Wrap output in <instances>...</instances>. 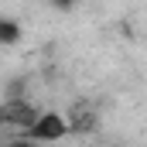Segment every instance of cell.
<instances>
[{"mask_svg":"<svg viewBox=\"0 0 147 147\" xmlns=\"http://www.w3.org/2000/svg\"><path fill=\"white\" fill-rule=\"evenodd\" d=\"M21 41V24L10 17H0V48H10Z\"/></svg>","mask_w":147,"mask_h":147,"instance_id":"cell-2","label":"cell"},{"mask_svg":"<svg viewBox=\"0 0 147 147\" xmlns=\"http://www.w3.org/2000/svg\"><path fill=\"white\" fill-rule=\"evenodd\" d=\"M7 147H38V144L31 140V137H21V140H10Z\"/></svg>","mask_w":147,"mask_h":147,"instance_id":"cell-4","label":"cell"},{"mask_svg":"<svg viewBox=\"0 0 147 147\" xmlns=\"http://www.w3.org/2000/svg\"><path fill=\"white\" fill-rule=\"evenodd\" d=\"M72 130V123H69V116H62V113L48 110V113H38L34 123L24 130L34 144H55V140H62L65 134Z\"/></svg>","mask_w":147,"mask_h":147,"instance_id":"cell-1","label":"cell"},{"mask_svg":"<svg viewBox=\"0 0 147 147\" xmlns=\"http://www.w3.org/2000/svg\"><path fill=\"white\" fill-rule=\"evenodd\" d=\"M48 3H51L55 10H72V7L79 3V0H48Z\"/></svg>","mask_w":147,"mask_h":147,"instance_id":"cell-3","label":"cell"}]
</instances>
